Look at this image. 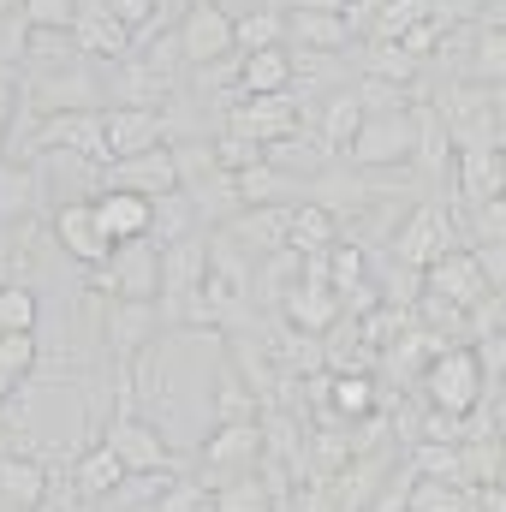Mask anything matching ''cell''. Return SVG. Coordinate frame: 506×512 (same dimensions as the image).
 Listing matches in <instances>:
<instances>
[{
  "mask_svg": "<svg viewBox=\"0 0 506 512\" xmlns=\"http://www.w3.org/2000/svg\"><path fill=\"white\" fill-rule=\"evenodd\" d=\"M102 447H114L126 471H191L185 453L167 441V429L149 423L143 411H126V405H114V417L102 423Z\"/></svg>",
  "mask_w": 506,
  "mask_h": 512,
  "instance_id": "3957f363",
  "label": "cell"
},
{
  "mask_svg": "<svg viewBox=\"0 0 506 512\" xmlns=\"http://www.w3.org/2000/svg\"><path fill=\"white\" fill-rule=\"evenodd\" d=\"M102 6H108L126 30H143V24L155 18V6H161V0H102Z\"/></svg>",
  "mask_w": 506,
  "mask_h": 512,
  "instance_id": "60d3db41",
  "label": "cell"
},
{
  "mask_svg": "<svg viewBox=\"0 0 506 512\" xmlns=\"http://www.w3.org/2000/svg\"><path fill=\"white\" fill-rule=\"evenodd\" d=\"M72 42L84 60L96 66H114V60H131V30L102 6V0H78V24H72Z\"/></svg>",
  "mask_w": 506,
  "mask_h": 512,
  "instance_id": "5bb4252c",
  "label": "cell"
},
{
  "mask_svg": "<svg viewBox=\"0 0 506 512\" xmlns=\"http://www.w3.org/2000/svg\"><path fill=\"white\" fill-rule=\"evenodd\" d=\"M48 239L60 245V256H72L78 268H102V262L114 256L108 233L96 227L90 197H66V203H54V215H48Z\"/></svg>",
  "mask_w": 506,
  "mask_h": 512,
  "instance_id": "ba28073f",
  "label": "cell"
},
{
  "mask_svg": "<svg viewBox=\"0 0 506 512\" xmlns=\"http://www.w3.org/2000/svg\"><path fill=\"white\" fill-rule=\"evenodd\" d=\"M274 316H280L286 328H298V334H334V322H340L346 310H340V292H334L328 280L298 274V280L274 298Z\"/></svg>",
  "mask_w": 506,
  "mask_h": 512,
  "instance_id": "30bf717a",
  "label": "cell"
},
{
  "mask_svg": "<svg viewBox=\"0 0 506 512\" xmlns=\"http://www.w3.org/2000/svg\"><path fill=\"white\" fill-rule=\"evenodd\" d=\"M328 405L340 423H364L381 411V382L364 370H328Z\"/></svg>",
  "mask_w": 506,
  "mask_h": 512,
  "instance_id": "484cf974",
  "label": "cell"
},
{
  "mask_svg": "<svg viewBox=\"0 0 506 512\" xmlns=\"http://www.w3.org/2000/svg\"><path fill=\"white\" fill-rule=\"evenodd\" d=\"M262 465V417L256 423H215L197 447V477L215 489L221 477H239V471H256Z\"/></svg>",
  "mask_w": 506,
  "mask_h": 512,
  "instance_id": "8992f818",
  "label": "cell"
},
{
  "mask_svg": "<svg viewBox=\"0 0 506 512\" xmlns=\"http://www.w3.org/2000/svg\"><path fill=\"white\" fill-rule=\"evenodd\" d=\"M286 48L316 60V54H340L352 48V24L340 12H304V6H286Z\"/></svg>",
  "mask_w": 506,
  "mask_h": 512,
  "instance_id": "e0dca14e",
  "label": "cell"
},
{
  "mask_svg": "<svg viewBox=\"0 0 506 512\" xmlns=\"http://www.w3.org/2000/svg\"><path fill=\"white\" fill-rule=\"evenodd\" d=\"M471 84H506V24L489 18V24H471V60H465Z\"/></svg>",
  "mask_w": 506,
  "mask_h": 512,
  "instance_id": "f1b7e54d",
  "label": "cell"
},
{
  "mask_svg": "<svg viewBox=\"0 0 506 512\" xmlns=\"http://www.w3.org/2000/svg\"><path fill=\"white\" fill-rule=\"evenodd\" d=\"M42 322V298L24 280H0V334H36Z\"/></svg>",
  "mask_w": 506,
  "mask_h": 512,
  "instance_id": "d6a6232c",
  "label": "cell"
},
{
  "mask_svg": "<svg viewBox=\"0 0 506 512\" xmlns=\"http://www.w3.org/2000/svg\"><path fill=\"white\" fill-rule=\"evenodd\" d=\"M209 149H215V161H221L227 173H245V167H262V161H268V149H262L256 137H239V131H227V126L209 137Z\"/></svg>",
  "mask_w": 506,
  "mask_h": 512,
  "instance_id": "e575fe53",
  "label": "cell"
},
{
  "mask_svg": "<svg viewBox=\"0 0 506 512\" xmlns=\"http://www.w3.org/2000/svg\"><path fill=\"white\" fill-rule=\"evenodd\" d=\"M405 512H477V489L453 477H405Z\"/></svg>",
  "mask_w": 506,
  "mask_h": 512,
  "instance_id": "83f0119b",
  "label": "cell"
},
{
  "mask_svg": "<svg viewBox=\"0 0 506 512\" xmlns=\"http://www.w3.org/2000/svg\"><path fill=\"white\" fill-rule=\"evenodd\" d=\"M495 489H506V441H501V465H495Z\"/></svg>",
  "mask_w": 506,
  "mask_h": 512,
  "instance_id": "7dc6e473",
  "label": "cell"
},
{
  "mask_svg": "<svg viewBox=\"0 0 506 512\" xmlns=\"http://www.w3.org/2000/svg\"><path fill=\"white\" fill-rule=\"evenodd\" d=\"M417 393H423V405L429 411H447V417H471L477 405H483V358L471 352V346H441L429 364H423V376H417Z\"/></svg>",
  "mask_w": 506,
  "mask_h": 512,
  "instance_id": "6da1fadb",
  "label": "cell"
},
{
  "mask_svg": "<svg viewBox=\"0 0 506 512\" xmlns=\"http://www.w3.org/2000/svg\"><path fill=\"white\" fill-rule=\"evenodd\" d=\"M227 131L256 137L268 149V143L304 131V102H298V90H286V96H239V102H227Z\"/></svg>",
  "mask_w": 506,
  "mask_h": 512,
  "instance_id": "52a82bcc",
  "label": "cell"
},
{
  "mask_svg": "<svg viewBox=\"0 0 506 512\" xmlns=\"http://www.w3.org/2000/svg\"><path fill=\"white\" fill-rule=\"evenodd\" d=\"M90 298H108V304H155L161 298V245L155 239L114 245V256L102 268H90Z\"/></svg>",
  "mask_w": 506,
  "mask_h": 512,
  "instance_id": "7a4b0ae2",
  "label": "cell"
},
{
  "mask_svg": "<svg viewBox=\"0 0 506 512\" xmlns=\"http://www.w3.org/2000/svg\"><path fill=\"white\" fill-rule=\"evenodd\" d=\"M137 512H209V483H203L197 471H179L149 507H137Z\"/></svg>",
  "mask_w": 506,
  "mask_h": 512,
  "instance_id": "836d02e7",
  "label": "cell"
},
{
  "mask_svg": "<svg viewBox=\"0 0 506 512\" xmlns=\"http://www.w3.org/2000/svg\"><path fill=\"white\" fill-rule=\"evenodd\" d=\"M161 328H167L161 304H108L102 298V352H114V364H131Z\"/></svg>",
  "mask_w": 506,
  "mask_h": 512,
  "instance_id": "8fae6325",
  "label": "cell"
},
{
  "mask_svg": "<svg viewBox=\"0 0 506 512\" xmlns=\"http://www.w3.org/2000/svg\"><path fill=\"white\" fill-rule=\"evenodd\" d=\"M120 477H126V465H120V453H114V447H102V441L78 447V453H72V465H66V489H72L84 507H96L102 495H114V489H120Z\"/></svg>",
  "mask_w": 506,
  "mask_h": 512,
  "instance_id": "ffe728a7",
  "label": "cell"
},
{
  "mask_svg": "<svg viewBox=\"0 0 506 512\" xmlns=\"http://www.w3.org/2000/svg\"><path fill=\"white\" fill-rule=\"evenodd\" d=\"M12 393H18V382H12V376H6V370H0V405H6V399H12Z\"/></svg>",
  "mask_w": 506,
  "mask_h": 512,
  "instance_id": "bcb514c9",
  "label": "cell"
},
{
  "mask_svg": "<svg viewBox=\"0 0 506 512\" xmlns=\"http://www.w3.org/2000/svg\"><path fill=\"white\" fill-rule=\"evenodd\" d=\"M0 512H42V507H24V501H12V495H0Z\"/></svg>",
  "mask_w": 506,
  "mask_h": 512,
  "instance_id": "f6af8a7d",
  "label": "cell"
},
{
  "mask_svg": "<svg viewBox=\"0 0 506 512\" xmlns=\"http://www.w3.org/2000/svg\"><path fill=\"white\" fill-rule=\"evenodd\" d=\"M233 48H239V54L286 48V12H280V6H256L245 18H233Z\"/></svg>",
  "mask_w": 506,
  "mask_h": 512,
  "instance_id": "4dcf8cb0",
  "label": "cell"
},
{
  "mask_svg": "<svg viewBox=\"0 0 506 512\" xmlns=\"http://www.w3.org/2000/svg\"><path fill=\"white\" fill-rule=\"evenodd\" d=\"M215 423H256L262 417V399H256L245 376L233 370V358H227V340H221V358H215Z\"/></svg>",
  "mask_w": 506,
  "mask_h": 512,
  "instance_id": "4316f807",
  "label": "cell"
},
{
  "mask_svg": "<svg viewBox=\"0 0 506 512\" xmlns=\"http://www.w3.org/2000/svg\"><path fill=\"white\" fill-rule=\"evenodd\" d=\"M358 126H364V102H358V90H328V96L316 102V114H304V131L328 149V161H346V149H352Z\"/></svg>",
  "mask_w": 506,
  "mask_h": 512,
  "instance_id": "4fadbf2b",
  "label": "cell"
},
{
  "mask_svg": "<svg viewBox=\"0 0 506 512\" xmlns=\"http://www.w3.org/2000/svg\"><path fill=\"white\" fill-rule=\"evenodd\" d=\"M477 512H506V489L483 483V489H477Z\"/></svg>",
  "mask_w": 506,
  "mask_h": 512,
  "instance_id": "7bdbcfd3",
  "label": "cell"
},
{
  "mask_svg": "<svg viewBox=\"0 0 506 512\" xmlns=\"http://www.w3.org/2000/svg\"><path fill=\"white\" fill-rule=\"evenodd\" d=\"M185 233H203V221H197L191 197H185V191H167V197H155L149 239H155V245H173V239H185Z\"/></svg>",
  "mask_w": 506,
  "mask_h": 512,
  "instance_id": "1f68e13d",
  "label": "cell"
},
{
  "mask_svg": "<svg viewBox=\"0 0 506 512\" xmlns=\"http://www.w3.org/2000/svg\"><path fill=\"white\" fill-rule=\"evenodd\" d=\"M447 251H459V233H453V215H447L441 203H429V197L411 203L405 221H399V233L387 239V256H393L399 268H417V274Z\"/></svg>",
  "mask_w": 506,
  "mask_h": 512,
  "instance_id": "5b68a950",
  "label": "cell"
},
{
  "mask_svg": "<svg viewBox=\"0 0 506 512\" xmlns=\"http://www.w3.org/2000/svg\"><path fill=\"white\" fill-rule=\"evenodd\" d=\"M185 6H191V0H185Z\"/></svg>",
  "mask_w": 506,
  "mask_h": 512,
  "instance_id": "c3c4849f",
  "label": "cell"
},
{
  "mask_svg": "<svg viewBox=\"0 0 506 512\" xmlns=\"http://www.w3.org/2000/svg\"><path fill=\"white\" fill-rule=\"evenodd\" d=\"M286 6H304V12H346V0H286Z\"/></svg>",
  "mask_w": 506,
  "mask_h": 512,
  "instance_id": "ee69618b",
  "label": "cell"
},
{
  "mask_svg": "<svg viewBox=\"0 0 506 512\" xmlns=\"http://www.w3.org/2000/svg\"><path fill=\"white\" fill-rule=\"evenodd\" d=\"M364 280H370V262H364V245H346V239H340V245L328 251V286H334V292L346 298V292H358Z\"/></svg>",
  "mask_w": 506,
  "mask_h": 512,
  "instance_id": "d590c367",
  "label": "cell"
},
{
  "mask_svg": "<svg viewBox=\"0 0 506 512\" xmlns=\"http://www.w3.org/2000/svg\"><path fill=\"white\" fill-rule=\"evenodd\" d=\"M42 197H48V185L30 161H0V227L30 221L42 209Z\"/></svg>",
  "mask_w": 506,
  "mask_h": 512,
  "instance_id": "cb8c5ba5",
  "label": "cell"
},
{
  "mask_svg": "<svg viewBox=\"0 0 506 512\" xmlns=\"http://www.w3.org/2000/svg\"><path fill=\"white\" fill-rule=\"evenodd\" d=\"M179 48H185V66H209L221 54H239L233 48V12L221 0H191L185 18H179Z\"/></svg>",
  "mask_w": 506,
  "mask_h": 512,
  "instance_id": "9c48e42d",
  "label": "cell"
},
{
  "mask_svg": "<svg viewBox=\"0 0 506 512\" xmlns=\"http://www.w3.org/2000/svg\"><path fill=\"white\" fill-rule=\"evenodd\" d=\"M18 18L30 30H72L78 24V0H18Z\"/></svg>",
  "mask_w": 506,
  "mask_h": 512,
  "instance_id": "74e56055",
  "label": "cell"
},
{
  "mask_svg": "<svg viewBox=\"0 0 506 512\" xmlns=\"http://www.w3.org/2000/svg\"><path fill=\"white\" fill-rule=\"evenodd\" d=\"M292 209V203H286ZM286 209H239L233 221H227V239L239 245L245 256H274V251H286Z\"/></svg>",
  "mask_w": 506,
  "mask_h": 512,
  "instance_id": "7402d4cb",
  "label": "cell"
},
{
  "mask_svg": "<svg viewBox=\"0 0 506 512\" xmlns=\"http://www.w3.org/2000/svg\"><path fill=\"white\" fill-rule=\"evenodd\" d=\"M209 512H274V489L262 483V471L221 477V483L209 489Z\"/></svg>",
  "mask_w": 506,
  "mask_h": 512,
  "instance_id": "f546056e",
  "label": "cell"
},
{
  "mask_svg": "<svg viewBox=\"0 0 506 512\" xmlns=\"http://www.w3.org/2000/svg\"><path fill=\"white\" fill-rule=\"evenodd\" d=\"M286 245L298 256H322L340 245V221L322 209V203H310V197H298L292 209H286Z\"/></svg>",
  "mask_w": 506,
  "mask_h": 512,
  "instance_id": "603a6c76",
  "label": "cell"
},
{
  "mask_svg": "<svg viewBox=\"0 0 506 512\" xmlns=\"http://www.w3.org/2000/svg\"><path fill=\"white\" fill-rule=\"evenodd\" d=\"M90 209H96V227L108 233V245L149 239L155 203H149V197H137V191H126V185H108V191H96V197H90Z\"/></svg>",
  "mask_w": 506,
  "mask_h": 512,
  "instance_id": "9a60e30c",
  "label": "cell"
},
{
  "mask_svg": "<svg viewBox=\"0 0 506 512\" xmlns=\"http://www.w3.org/2000/svg\"><path fill=\"white\" fill-rule=\"evenodd\" d=\"M239 66H245V54H221V60L197 66V84H203V90H233V96H239Z\"/></svg>",
  "mask_w": 506,
  "mask_h": 512,
  "instance_id": "f35d334b",
  "label": "cell"
},
{
  "mask_svg": "<svg viewBox=\"0 0 506 512\" xmlns=\"http://www.w3.org/2000/svg\"><path fill=\"white\" fill-rule=\"evenodd\" d=\"M429 12H435L447 30H459V24H471V18L483 12V0H429Z\"/></svg>",
  "mask_w": 506,
  "mask_h": 512,
  "instance_id": "b9f144b4",
  "label": "cell"
},
{
  "mask_svg": "<svg viewBox=\"0 0 506 512\" xmlns=\"http://www.w3.org/2000/svg\"><path fill=\"white\" fill-rule=\"evenodd\" d=\"M292 84H298L292 48H262V54H245L239 66V96H286Z\"/></svg>",
  "mask_w": 506,
  "mask_h": 512,
  "instance_id": "d4e9b609",
  "label": "cell"
},
{
  "mask_svg": "<svg viewBox=\"0 0 506 512\" xmlns=\"http://www.w3.org/2000/svg\"><path fill=\"white\" fill-rule=\"evenodd\" d=\"M0 370H6L12 382H30V376L42 370V346H36V334H0Z\"/></svg>",
  "mask_w": 506,
  "mask_h": 512,
  "instance_id": "8d00e7d4",
  "label": "cell"
},
{
  "mask_svg": "<svg viewBox=\"0 0 506 512\" xmlns=\"http://www.w3.org/2000/svg\"><path fill=\"white\" fill-rule=\"evenodd\" d=\"M453 191L465 209H483L506 191V161L501 149H459L453 155Z\"/></svg>",
  "mask_w": 506,
  "mask_h": 512,
  "instance_id": "d6986e66",
  "label": "cell"
},
{
  "mask_svg": "<svg viewBox=\"0 0 506 512\" xmlns=\"http://www.w3.org/2000/svg\"><path fill=\"white\" fill-rule=\"evenodd\" d=\"M477 251V268H483V280H489V292L506 298V239H489V245H471Z\"/></svg>",
  "mask_w": 506,
  "mask_h": 512,
  "instance_id": "ab89813d",
  "label": "cell"
},
{
  "mask_svg": "<svg viewBox=\"0 0 506 512\" xmlns=\"http://www.w3.org/2000/svg\"><path fill=\"white\" fill-rule=\"evenodd\" d=\"M352 167H370V173H405L417 161V120L411 108H393V114H364V126L346 149Z\"/></svg>",
  "mask_w": 506,
  "mask_h": 512,
  "instance_id": "277c9868",
  "label": "cell"
},
{
  "mask_svg": "<svg viewBox=\"0 0 506 512\" xmlns=\"http://www.w3.org/2000/svg\"><path fill=\"white\" fill-rule=\"evenodd\" d=\"M0 495L24 501V507H48L54 495V465L42 453H0Z\"/></svg>",
  "mask_w": 506,
  "mask_h": 512,
  "instance_id": "44dd1931",
  "label": "cell"
},
{
  "mask_svg": "<svg viewBox=\"0 0 506 512\" xmlns=\"http://www.w3.org/2000/svg\"><path fill=\"white\" fill-rule=\"evenodd\" d=\"M423 292H441V298H447V304H459L465 316H471L483 298H495V292H489V280H483V268H477V251L435 256V262L423 268Z\"/></svg>",
  "mask_w": 506,
  "mask_h": 512,
  "instance_id": "7c38bea8",
  "label": "cell"
},
{
  "mask_svg": "<svg viewBox=\"0 0 506 512\" xmlns=\"http://www.w3.org/2000/svg\"><path fill=\"white\" fill-rule=\"evenodd\" d=\"M108 185H126L137 197H167V191H179V161H173V143H155V149H143V155H131V161H114L108 167Z\"/></svg>",
  "mask_w": 506,
  "mask_h": 512,
  "instance_id": "2e32d148",
  "label": "cell"
},
{
  "mask_svg": "<svg viewBox=\"0 0 506 512\" xmlns=\"http://www.w3.org/2000/svg\"><path fill=\"white\" fill-rule=\"evenodd\" d=\"M102 137H108L114 161H131V155L167 143V120L155 108H102Z\"/></svg>",
  "mask_w": 506,
  "mask_h": 512,
  "instance_id": "ac0fdd59",
  "label": "cell"
}]
</instances>
